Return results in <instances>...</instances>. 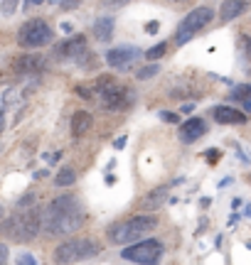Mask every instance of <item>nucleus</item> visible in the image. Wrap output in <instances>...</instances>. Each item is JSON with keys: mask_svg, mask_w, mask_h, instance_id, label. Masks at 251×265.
<instances>
[{"mask_svg": "<svg viewBox=\"0 0 251 265\" xmlns=\"http://www.w3.org/2000/svg\"><path fill=\"white\" fill-rule=\"evenodd\" d=\"M81 224H84V209H81L77 196H72V194L57 196L42 211V228L49 231L52 236L74 233Z\"/></svg>", "mask_w": 251, "mask_h": 265, "instance_id": "nucleus-1", "label": "nucleus"}, {"mask_svg": "<svg viewBox=\"0 0 251 265\" xmlns=\"http://www.w3.org/2000/svg\"><path fill=\"white\" fill-rule=\"evenodd\" d=\"M39 228H42V214L37 209H27V211H20L15 216L5 219L0 224V233L13 238V241L25 243V241H32L37 236Z\"/></svg>", "mask_w": 251, "mask_h": 265, "instance_id": "nucleus-2", "label": "nucleus"}, {"mask_svg": "<svg viewBox=\"0 0 251 265\" xmlns=\"http://www.w3.org/2000/svg\"><path fill=\"white\" fill-rule=\"evenodd\" d=\"M155 226H158V219L155 216H133V219H128V221H123V224H116V226L109 228V238H111V243H138V241H143L148 233H153Z\"/></svg>", "mask_w": 251, "mask_h": 265, "instance_id": "nucleus-3", "label": "nucleus"}, {"mask_svg": "<svg viewBox=\"0 0 251 265\" xmlns=\"http://www.w3.org/2000/svg\"><path fill=\"white\" fill-rule=\"evenodd\" d=\"M101 253V246L91 238H74V241H67L57 246L55 250V263L57 265H69V263H79V260H89V258H96Z\"/></svg>", "mask_w": 251, "mask_h": 265, "instance_id": "nucleus-4", "label": "nucleus"}, {"mask_svg": "<svg viewBox=\"0 0 251 265\" xmlns=\"http://www.w3.org/2000/svg\"><path fill=\"white\" fill-rule=\"evenodd\" d=\"M212 18H214L212 8H194L192 13H187L185 20L180 22L177 32H175V44H185L187 39H192L202 27H207L212 22Z\"/></svg>", "mask_w": 251, "mask_h": 265, "instance_id": "nucleus-5", "label": "nucleus"}, {"mask_svg": "<svg viewBox=\"0 0 251 265\" xmlns=\"http://www.w3.org/2000/svg\"><path fill=\"white\" fill-rule=\"evenodd\" d=\"M18 42L22 47L37 49V47H44V44L52 42V30H49V25H47L44 20H30V22H25V25L20 27Z\"/></svg>", "mask_w": 251, "mask_h": 265, "instance_id": "nucleus-6", "label": "nucleus"}, {"mask_svg": "<svg viewBox=\"0 0 251 265\" xmlns=\"http://www.w3.org/2000/svg\"><path fill=\"white\" fill-rule=\"evenodd\" d=\"M163 250L165 248L158 241H138V243H131L121 255L126 260H133V263H140V265H155L163 258Z\"/></svg>", "mask_w": 251, "mask_h": 265, "instance_id": "nucleus-7", "label": "nucleus"}, {"mask_svg": "<svg viewBox=\"0 0 251 265\" xmlns=\"http://www.w3.org/2000/svg\"><path fill=\"white\" fill-rule=\"evenodd\" d=\"M98 94H101V103H104V108H109V111H116V108L128 106V91H126L123 86L111 84L109 79H101V84H98Z\"/></svg>", "mask_w": 251, "mask_h": 265, "instance_id": "nucleus-8", "label": "nucleus"}, {"mask_svg": "<svg viewBox=\"0 0 251 265\" xmlns=\"http://www.w3.org/2000/svg\"><path fill=\"white\" fill-rule=\"evenodd\" d=\"M57 59H69V57H79V54H86V39L77 35V37L72 39H64V42H59L57 47H55V52H52Z\"/></svg>", "mask_w": 251, "mask_h": 265, "instance_id": "nucleus-9", "label": "nucleus"}, {"mask_svg": "<svg viewBox=\"0 0 251 265\" xmlns=\"http://www.w3.org/2000/svg\"><path fill=\"white\" fill-rule=\"evenodd\" d=\"M44 69V57L42 54H22L13 59V72L15 74H35Z\"/></svg>", "mask_w": 251, "mask_h": 265, "instance_id": "nucleus-10", "label": "nucleus"}, {"mask_svg": "<svg viewBox=\"0 0 251 265\" xmlns=\"http://www.w3.org/2000/svg\"><path fill=\"white\" fill-rule=\"evenodd\" d=\"M205 132H207V123H205L202 118H190V120H185V123L180 125V140H182V143H194V140H199Z\"/></svg>", "mask_w": 251, "mask_h": 265, "instance_id": "nucleus-11", "label": "nucleus"}, {"mask_svg": "<svg viewBox=\"0 0 251 265\" xmlns=\"http://www.w3.org/2000/svg\"><path fill=\"white\" fill-rule=\"evenodd\" d=\"M140 52L135 49V47H116V49H109L106 52V61H109V67H126V64H131L135 57H138Z\"/></svg>", "mask_w": 251, "mask_h": 265, "instance_id": "nucleus-12", "label": "nucleus"}, {"mask_svg": "<svg viewBox=\"0 0 251 265\" xmlns=\"http://www.w3.org/2000/svg\"><path fill=\"white\" fill-rule=\"evenodd\" d=\"M212 115L217 123H224V125H234V123H244L246 120V113H241L236 108H229V106H217L212 111Z\"/></svg>", "mask_w": 251, "mask_h": 265, "instance_id": "nucleus-13", "label": "nucleus"}, {"mask_svg": "<svg viewBox=\"0 0 251 265\" xmlns=\"http://www.w3.org/2000/svg\"><path fill=\"white\" fill-rule=\"evenodd\" d=\"M246 8H249V0H222L219 18H222V22H232V20L239 18Z\"/></svg>", "mask_w": 251, "mask_h": 265, "instance_id": "nucleus-14", "label": "nucleus"}, {"mask_svg": "<svg viewBox=\"0 0 251 265\" xmlns=\"http://www.w3.org/2000/svg\"><path fill=\"white\" fill-rule=\"evenodd\" d=\"M91 123H94V118H91L89 111H77V113L72 115V135H74V138L86 135L89 128H91Z\"/></svg>", "mask_w": 251, "mask_h": 265, "instance_id": "nucleus-15", "label": "nucleus"}, {"mask_svg": "<svg viewBox=\"0 0 251 265\" xmlns=\"http://www.w3.org/2000/svg\"><path fill=\"white\" fill-rule=\"evenodd\" d=\"M94 37L98 42H109V39L114 37V18H98L94 20Z\"/></svg>", "mask_w": 251, "mask_h": 265, "instance_id": "nucleus-16", "label": "nucleus"}, {"mask_svg": "<svg viewBox=\"0 0 251 265\" xmlns=\"http://www.w3.org/2000/svg\"><path fill=\"white\" fill-rule=\"evenodd\" d=\"M165 196H168V189H155L150 191L145 199H143V209L145 211H150V209H158L163 202H165Z\"/></svg>", "mask_w": 251, "mask_h": 265, "instance_id": "nucleus-17", "label": "nucleus"}, {"mask_svg": "<svg viewBox=\"0 0 251 265\" xmlns=\"http://www.w3.org/2000/svg\"><path fill=\"white\" fill-rule=\"evenodd\" d=\"M232 98L244 106V111H251V86L249 84H246V86H236L232 91Z\"/></svg>", "mask_w": 251, "mask_h": 265, "instance_id": "nucleus-18", "label": "nucleus"}, {"mask_svg": "<svg viewBox=\"0 0 251 265\" xmlns=\"http://www.w3.org/2000/svg\"><path fill=\"white\" fill-rule=\"evenodd\" d=\"M77 182V172L72 170V167H64L62 172H57V177H55V184L57 187H72Z\"/></svg>", "mask_w": 251, "mask_h": 265, "instance_id": "nucleus-19", "label": "nucleus"}, {"mask_svg": "<svg viewBox=\"0 0 251 265\" xmlns=\"http://www.w3.org/2000/svg\"><path fill=\"white\" fill-rule=\"evenodd\" d=\"M165 52H168V44H165V42H160V44H155V47H150V49L145 52V57L150 59V61H155V59L165 57Z\"/></svg>", "mask_w": 251, "mask_h": 265, "instance_id": "nucleus-20", "label": "nucleus"}, {"mask_svg": "<svg viewBox=\"0 0 251 265\" xmlns=\"http://www.w3.org/2000/svg\"><path fill=\"white\" fill-rule=\"evenodd\" d=\"M155 74H160V67H158V64H148V67H143V69L135 72V76H138L140 81H145V79H150V76H155Z\"/></svg>", "mask_w": 251, "mask_h": 265, "instance_id": "nucleus-21", "label": "nucleus"}, {"mask_svg": "<svg viewBox=\"0 0 251 265\" xmlns=\"http://www.w3.org/2000/svg\"><path fill=\"white\" fill-rule=\"evenodd\" d=\"M35 199H37V194H35V191H30V194H25V196L20 199L18 207H20V209H30L32 204H35Z\"/></svg>", "mask_w": 251, "mask_h": 265, "instance_id": "nucleus-22", "label": "nucleus"}, {"mask_svg": "<svg viewBox=\"0 0 251 265\" xmlns=\"http://www.w3.org/2000/svg\"><path fill=\"white\" fill-rule=\"evenodd\" d=\"M241 47H244V54H246V67L251 69V39L244 37L241 39Z\"/></svg>", "mask_w": 251, "mask_h": 265, "instance_id": "nucleus-23", "label": "nucleus"}, {"mask_svg": "<svg viewBox=\"0 0 251 265\" xmlns=\"http://www.w3.org/2000/svg\"><path fill=\"white\" fill-rule=\"evenodd\" d=\"M18 265H37V260L30 253H20L18 255Z\"/></svg>", "mask_w": 251, "mask_h": 265, "instance_id": "nucleus-24", "label": "nucleus"}, {"mask_svg": "<svg viewBox=\"0 0 251 265\" xmlns=\"http://www.w3.org/2000/svg\"><path fill=\"white\" fill-rule=\"evenodd\" d=\"M59 5H62L64 10H74L77 5H81V0H59Z\"/></svg>", "mask_w": 251, "mask_h": 265, "instance_id": "nucleus-25", "label": "nucleus"}, {"mask_svg": "<svg viewBox=\"0 0 251 265\" xmlns=\"http://www.w3.org/2000/svg\"><path fill=\"white\" fill-rule=\"evenodd\" d=\"M163 120H168V123H177V113H170V111H163Z\"/></svg>", "mask_w": 251, "mask_h": 265, "instance_id": "nucleus-26", "label": "nucleus"}, {"mask_svg": "<svg viewBox=\"0 0 251 265\" xmlns=\"http://www.w3.org/2000/svg\"><path fill=\"white\" fill-rule=\"evenodd\" d=\"M5 260H8V248L0 246V265H5Z\"/></svg>", "mask_w": 251, "mask_h": 265, "instance_id": "nucleus-27", "label": "nucleus"}, {"mask_svg": "<svg viewBox=\"0 0 251 265\" xmlns=\"http://www.w3.org/2000/svg\"><path fill=\"white\" fill-rule=\"evenodd\" d=\"M77 94L81 96V98H91V94H89V91H86L84 86H79V89H77Z\"/></svg>", "mask_w": 251, "mask_h": 265, "instance_id": "nucleus-28", "label": "nucleus"}, {"mask_svg": "<svg viewBox=\"0 0 251 265\" xmlns=\"http://www.w3.org/2000/svg\"><path fill=\"white\" fill-rule=\"evenodd\" d=\"M145 30H148V32H158V22H148Z\"/></svg>", "mask_w": 251, "mask_h": 265, "instance_id": "nucleus-29", "label": "nucleus"}, {"mask_svg": "<svg viewBox=\"0 0 251 265\" xmlns=\"http://www.w3.org/2000/svg\"><path fill=\"white\" fill-rule=\"evenodd\" d=\"M217 157H219V152H217V150H210V160H212V162L217 160Z\"/></svg>", "mask_w": 251, "mask_h": 265, "instance_id": "nucleus-30", "label": "nucleus"}]
</instances>
